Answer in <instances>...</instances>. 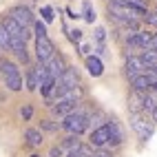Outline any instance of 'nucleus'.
Returning <instances> with one entry per match:
<instances>
[{"label":"nucleus","instance_id":"16","mask_svg":"<svg viewBox=\"0 0 157 157\" xmlns=\"http://www.w3.org/2000/svg\"><path fill=\"white\" fill-rule=\"evenodd\" d=\"M86 71H89V75L100 78L102 73H104V67H102L100 58H95V56H86Z\"/></svg>","mask_w":157,"mask_h":157},{"label":"nucleus","instance_id":"5","mask_svg":"<svg viewBox=\"0 0 157 157\" xmlns=\"http://www.w3.org/2000/svg\"><path fill=\"white\" fill-rule=\"evenodd\" d=\"M56 56V49H53V42L49 40V36H36V58L38 62H49L51 58Z\"/></svg>","mask_w":157,"mask_h":157},{"label":"nucleus","instance_id":"24","mask_svg":"<svg viewBox=\"0 0 157 157\" xmlns=\"http://www.w3.org/2000/svg\"><path fill=\"white\" fill-rule=\"evenodd\" d=\"M84 20H86V22H91V25H93V20H95V9L91 7L89 0H84Z\"/></svg>","mask_w":157,"mask_h":157},{"label":"nucleus","instance_id":"7","mask_svg":"<svg viewBox=\"0 0 157 157\" xmlns=\"http://www.w3.org/2000/svg\"><path fill=\"white\" fill-rule=\"evenodd\" d=\"M124 71H126L128 80H133V78L142 75V73H146V67H144V62L140 60V56H128L126 64H124Z\"/></svg>","mask_w":157,"mask_h":157},{"label":"nucleus","instance_id":"28","mask_svg":"<svg viewBox=\"0 0 157 157\" xmlns=\"http://www.w3.org/2000/svg\"><path fill=\"white\" fill-rule=\"evenodd\" d=\"M62 155H64L62 146H53V148H51V153H49V157H62Z\"/></svg>","mask_w":157,"mask_h":157},{"label":"nucleus","instance_id":"17","mask_svg":"<svg viewBox=\"0 0 157 157\" xmlns=\"http://www.w3.org/2000/svg\"><path fill=\"white\" fill-rule=\"evenodd\" d=\"M140 60L144 62V67H146V69L157 67V51H153V49H144V51H142V56H140Z\"/></svg>","mask_w":157,"mask_h":157},{"label":"nucleus","instance_id":"23","mask_svg":"<svg viewBox=\"0 0 157 157\" xmlns=\"http://www.w3.org/2000/svg\"><path fill=\"white\" fill-rule=\"evenodd\" d=\"M27 89H29V91H36V89H38V75H36V69H29V71H27Z\"/></svg>","mask_w":157,"mask_h":157},{"label":"nucleus","instance_id":"26","mask_svg":"<svg viewBox=\"0 0 157 157\" xmlns=\"http://www.w3.org/2000/svg\"><path fill=\"white\" fill-rule=\"evenodd\" d=\"M40 16H42L44 22H53V9L51 7H42L40 9Z\"/></svg>","mask_w":157,"mask_h":157},{"label":"nucleus","instance_id":"13","mask_svg":"<svg viewBox=\"0 0 157 157\" xmlns=\"http://www.w3.org/2000/svg\"><path fill=\"white\" fill-rule=\"evenodd\" d=\"M106 126H109V146H120L124 142V133L117 126V122H109Z\"/></svg>","mask_w":157,"mask_h":157},{"label":"nucleus","instance_id":"15","mask_svg":"<svg viewBox=\"0 0 157 157\" xmlns=\"http://www.w3.org/2000/svg\"><path fill=\"white\" fill-rule=\"evenodd\" d=\"M131 84H133V91L135 93H146V91H151V78L146 75V73H142V75H137V78L131 80Z\"/></svg>","mask_w":157,"mask_h":157},{"label":"nucleus","instance_id":"2","mask_svg":"<svg viewBox=\"0 0 157 157\" xmlns=\"http://www.w3.org/2000/svg\"><path fill=\"white\" fill-rule=\"evenodd\" d=\"M62 128L69 131L71 135H80V133H84L89 128V124H91V117L89 115H84L82 111L78 113H73V115H67V117H62Z\"/></svg>","mask_w":157,"mask_h":157},{"label":"nucleus","instance_id":"21","mask_svg":"<svg viewBox=\"0 0 157 157\" xmlns=\"http://www.w3.org/2000/svg\"><path fill=\"white\" fill-rule=\"evenodd\" d=\"M80 146V140H78V135H69V137L62 142V151L64 153H69V151H73V148H78Z\"/></svg>","mask_w":157,"mask_h":157},{"label":"nucleus","instance_id":"9","mask_svg":"<svg viewBox=\"0 0 157 157\" xmlns=\"http://www.w3.org/2000/svg\"><path fill=\"white\" fill-rule=\"evenodd\" d=\"M2 25H5V29H7V33H9V36L22 38L25 42H27V40L31 38V29H22V27H20V25L16 22V20H11V18H7V20H5Z\"/></svg>","mask_w":157,"mask_h":157},{"label":"nucleus","instance_id":"22","mask_svg":"<svg viewBox=\"0 0 157 157\" xmlns=\"http://www.w3.org/2000/svg\"><path fill=\"white\" fill-rule=\"evenodd\" d=\"M40 128H42V131H49V133H58V131L62 128V124H58V122H53V120H42V122H40Z\"/></svg>","mask_w":157,"mask_h":157},{"label":"nucleus","instance_id":"34","mask_svg":"<svg viewBox=\"0 0 157 157\" xmlns=\"http://www.w3.org/2000/svg\"><path fill=\"white\" fill-rule=\"evenodd\" d=\"M151 115H153V120H155V122H157V109H155V111H153V113H151Z\"/></svg>","mask_w":157,"mask_h":157},{"label":"nucleus","instance_id":"33","mask_svg":"<svg viewBox=\"0 0 157 157\" xmlns=\"http://www.w3.org/2000/svg\"><path fill=\"white\" fill-rule=\"evenodd\" d=\"M67 16H69L71 20H75V18H80V16H78L75 11H73V9H67Z\"/></svg>","mask_w":157,"mask_h":157},{"label":"nucleus","instance_id":"8","mask_svg":"<svg viewBox=\"0 0 157 157\" xmlns=\"http://www.w3.org/2000/svg\"><path fill=\"white\" fill-rule=\"evenodd\" d=\"M106 146H109V126L104 124L91 133V148H106Z\"/></svg>","mask_w":157,"mask_h":157},{"label":"nucleus","instance_id":"1","mask_svg":"<svg viewBox=\"0 0 157 157\" xmlns=\"http://www.w3.org/2000/svg\"><path fill=\"white\" fill-rule=\"evenodd\" d=\"M0 75H2L5 86L9 91H22V75L11 60H0Z\"/></svg>","mask_w":157,"mask_h":157},{"label":"nucleus","instance_id":"27","mask_svg":"<svg viewBox=\"0 0 157 157\" xmlns=\"http://www.w3.org/2000/svg\"><path fill=\"white\" fill-rule=\"evenodd\" d=\"M95 40H98L100 44L104 42V40H106V31H104L102 27H100V29H95Z\"/></svg>","mask_w":157,"mask_h":157},{"label":"nucleus","instance_id":"12","mask_svg":"<svg viewBox=\"0 0 157 157\" xmlns=\"http://www.w3.org/2000/svg\"><path fill=\"white\" fill-rule=\"evenodd\" d=\"M151 33H142V31H137V33H131L128 36V47L133 49H148V42H151Z\"/></svg>","mask_w":157,"mask_h":157},{"label":"nucleus","instance_id":"11","mask_svg":"<svg viewBox=\"0 0 157 157\" xmlns=\"http://www.w3.org/2000/svg\"><path fill=\"white\" fill-rule=\"evenodd\" d=\"M78 104L80 102H56L53 106V115H58V117H67V115H73V113H78Z\"/></svg>","mask_w":157,"mask_h":157},{"label":"nucleus","instance_id":"20","mask_svg":"<svg viewBox=\"0 0 157 157\" xmlns=\"http://www.w3.org/2000/svg\"><path fill=\"white\" fill-rule=\"evenodd\" d=\"M93 151H91V146H84V144H80L78 148H73L67 153V157H91Z\"/></svg>","mask_w":157,"mask_h":157},{"label":"nucleus","instance_id":"6","mask_svg":"<svg viewBox=\"0 0 157 157\" xmlns=\"http://www.w3.org/2000/svg\"><path fill=\"white\" fill-rule=\"evenodd\" d=\"M11 20H16L22 29H29L31 25L36 22V20H33V13H31L27 7H13V9H11Z\"/></svg>","mask_w":157,"mask_h":157},{"label":"nucleus","instance_id":"31","mask_svg":"<svg viewBox=\"0 0 157 157\" xmlns=\"http://www.w3.org/2000/svg\"><path fill=\"white\" fill-rule=\"evenodd\" d=\"M31 113H33V109H31V106H25V109H22V117L29 120V117H31Z\"/></svg>","mask_w":157,"mask_h":157},{"label":"nucleus","instance_id":"4","mask_svg":"<svg viewBox=\"0 0 157 157\" xmlns=\"http://www.w3.org/2000/svg\"><path fill=\"white\" fill-rule=\"evenodd\" d=\"M73 86H78V73H75V69L73 67H67L64 71H62V75L56 80V100L62 95L64 91H69V89H73Z\"/></svg>","mask_w":157,"mask_h":157},{"label":"nucleus","instance_id":"35","mask_svg":"<svg viewBox=\"0 0 157 157\" xmlns=\"http://www.w3.org/2000/svg\"><path fill=\"white\" fill-rule=\"evenodd\" d=\"M31 157H40V155H38V153H33V155H31Z\"/></svg>","mask_w":157,"mask_h":157},{"label":"nucleus","instance_id":"29","mask_svg":"<svg viewBox=\"0 0 157 157\" xmlns=\"http://www.w3.org/2000/svg\"><path fill=\"white\" fill-rule=\"evenodd\" d=\"M71 40H73V42H80V40H82V31L80 29H73L71 31Z\"/></svg>","mask_w":157,"mask_h":157},{"label":"nucleus","instance_id":"19","mask_svg":"<svg viewBox=\"0 0 157 157\" xmlns=\"http://www.w3.org/2000/svg\"><path fill=\"white\" fill-rule=\"evenodd\" d=\"M142 95L144 93H131V98H128V109L131 113H142Z\"/></svg>","mask_w":157,"mask_h":157},{"label":"nucleus","instance_id":"36","mask_svg":"<svg viewBox=\"0 0 157 157\" xmlns=\"http://www.w3.org/2000/svg\"><path fill=\"white\" fill-rule=\"evenodd\" d=\"M91 157H93V155H91Z\"/></svg>","mask_w":157,"mask_h":157},{"label":"nucleus","instance_id":"30","mask_svg":"<svg viewBox=\"0 0 157 157\" xmlns=\"http://www.w3.org/2000/svg\"><path fill=\"white\" fill-rule=\"evenodd\" d=\"M146 22L153 25V27H157V13H146Z\"/></svg>","mask_w":157,"mask_h":157},{"label":"nucleus","instance_id":"32","mask_svg":"<svg viewBox=\"0 0 157 157\" xmlns=\"http://www.w3.org/2000/svg\"><path fill=\"white\" fill-rule=\"evenodd\" d=\"M148 49L157 51V36H153V38H151V42H148Z\"/></svg>","mask_w":157,"mask_h":157},{"label":"nucleus","instance_id":"14","mask_svg":"<svg viewBox=\"0 0 157 157\" xmlns=\"http://www.w3.org/2000/svg\"><path fill=\"white\" fill-rule=\"evenodd\" d=\"M155 109H157V91H146L142 95V111L153 113Z\"/></svg>","mask_w":157,"mask_h":157},{"label":"nucleus","instance_id":"25","mask_svg":"<svg viewBox=\"0 0 157 157\" xmlns=\"http://www.w3.org/2000/svg\"><path fill=\"white\" fill-rule=\"evenodd\" d=\"M0 49H9V33L2 22H0Z\"/></svg>","mask_w":157,"mask_h":157},{"label":"nucleus","instance_id":"3","mask_svg":"<svg viewBox=\"0 0 157 157\" xmlns=\"http://www.w3.org/2000/svg\"><path fill=\"white\" fill-rule=\"evenodd\" d=\"M131 128L137 133V137L142 142H148L153 137V133H155V126L142 117V113H131Z\"/></svg>","mask_w":157,"mask_h":157},{"label":"nucleus","instance_id":"10","mask_svg":"<svg viewBox=\"0 0 157 157\" xmlns=\"http://www.w3.org/2000/svg\"><path fill=\"white\" fill-rule=\"evenodd\" d=\"M44 67H47V73H49V78H53L58 80L62 75V71H64V60H62V56H53L49 62H44Z\"/></svg>","mask_w":157,"mask_h":157},{"label":"nucleus","instance_id":"18","mask_svg":"<svg viewBox=\"0 0 157 157\" xmlns=\"http://www.w3.org/2000/svg\"><path fill=\"white\" fill-rule=\"evenodd\" d=\"M25 140L29 146H40L42 144V133H40L38 128H27L25 131Z\"/></svg>","mask_w":157,"mask_h":157}]
</instances>
